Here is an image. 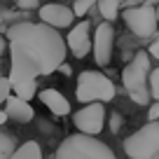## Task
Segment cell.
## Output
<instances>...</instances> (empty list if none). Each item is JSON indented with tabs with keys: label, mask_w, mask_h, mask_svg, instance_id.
<instances>
[{
	"label": "cell",
	"mask_w": 159,
	"mask_h": 159,
	"mask_svg": "<svg viewBox=\"0 0 159 159\" xmlns=\"http://www.w3.org/2000/svg\"><path fill=\"white\" fill-rule=\"evenodd\" d=\"M150 56H152V59H157V61H159V38L154 40L152 45H150Z\"/></svg>",
	"instance_id": "7402d4cb"
},
{
	"label": "cell",
	"mask_w": 159,
	"mask_h": 159,
	"mask_svg": "<svg viewBox=\"0 0 159 159\" xmlns=\"http://www.w3.org/2000/svg\"><path fill=\"white\" fill-rule=\"evenodd\" d=\"M124 152L131 159H159V119L131 134L124 140Z\"/></svg>",
	"instance_id": "277c9868"
},
{
	"label": "cell",
	"mask_w": 159,
	"mask_h": 159,
	"mask_svg": "<svg viewBox=\"0 0 159 159\" xmlns=\"http://www.w3.org/2000/svg\"><path fill=\"white\" fill-rule=\"evenodd\" d=\"M40 101L54 115H59V117H63V115L70 112V103L66 101V96L61 94V91H56V89H42L40 91Z\"/></svg>",
	"instance_id": "7c38bea8"
},
{
	"label": "cell",
	"mask_w": 159,
	"mask_h": 159,
	"mask_svg": "<svg viewBox=\"0 0 159 159\" xmlns=\"http://www.w3.org/2000/svg\"><path fill=\"white\" fill-rule=\"evenodd\" d=\"M7 119H10V115H7V112H5V108H0V126L5 124Z\"/></svg>",
	"instance_id": "cb8c5ba5"
},
{
	"label": "cell",
	"mask_w": 159,
	"mask_h": 159,
	"mask_svg": "<svg viewBox=\"0 0 159 159\" xmlns=\"http://www.w3.org/2000/svg\"><path fill=\"white\" fill-rule=\"evenodd\" d=\"M150 91H152V98L159 101V68L152 70V75H150Z\"/></svg>",
	"instance_id": "d6986e66"
},
{
	"label": "cell",
	"mask_w": 159,
	"mask_h": 159,
	"mask_svg": "<svg viewBox=\"0 0 159 159\" xmlns=\"http://www.w3.org/2000/svg\"><path fill=\"white\" fill-rule=\"evenodd\" d=\"M148 119H150V122H157V119H159V101L152 105V108H150V112H148Z\"/></svg>",
	"instance_id": "ffe728a7"
},
{
	"label": "cell",
	"mask_w": 159,
	"mask_h": 159,
	"mask_svg": "<svg viewBox=\"0 0 159 159\" xmlns=\"http://www.w3.org/2000/svg\"><path fill=\"white\" fill-rule=\"evenodd\" d=\"M98 0H75L73 2V12H75V16H84L87 12L91 10V7L96 5Z\"/></svg>",
	"instance_id": "e0dca14e"
},
{
	"label": "cell",
	"mask_w": 159,
	"mask_h": 159,
	"mask_svg": "<svg viewBox=\"0 0 159 159\" xmlns=\"http://www.w3.org/2000/svg\"><path fill=\"white\" fill-rule=\"evenodd\" d=\"M96 5H98L101 16H103L105 21H110V24L119 16V0H98Z\"/></svg>",
	"instance_id": "5bb4252c"
},
{
	"label": "cell",
	"mask_w": 159,
	"mask_h": 159,
	"mask_svg": "<svg viewBox=\"0 0 159 159\" xmlns=\"http://www.w3.org/2000/svg\"><path fill=\"white\" fill-rule=\"evenodd\" d=\"M10 159H42V150H40V145L35 140H28L21 148H16Z\"/></svg>",
	"instance_id": "4fadbf2b"
},
{
	"label": "cell",
	"mask_w": 159,
	"mask_h": 159,
	"mask_svg": "<svg viewBox=\"0 0 159 159\" xmlns=\"http://www.w3.org/2000/svg\"><path fill=\"white\" fill-rule=\"evenodd\" d=\"M16 5H19L21 10H33V7L38 5V0H16Z\"/></svg>",
	"instance_id": "44dd1931"
},
{
	"label": "cell",
	"mask_w": 159,
	"mask_h": 159,
	"mask_svg": "<svg viewBox=\"0 0 159 159\" xmlns=\"http://www.w3.org/2000/svg\"><path fill=\"white\" fill-rule=\"evenodd\" d=\"M40 19H42V24L52 26V28H68L75 19V12L66 5L49 2V5L40 7Z\"/></svg>",
	"instance_id": "30bf717a"
},
{
	"label": "cell",
	"mask_w": 159,
	"mask_h": 159,
	"mask_svg": "<svg viewBox=\"0 0 159 159\" xmlns=\"http://www.w3.org/2000/svg\"><path fill=\"white\" fill-rule=\"evenodd\" d=\"M75 126L80 129V134L87 136H98L103 131V122H105V110L101 103H87L82 110L73 115Z\"/></svg>",
	"instance_id": "52a82bcc"
},
{
	"label": "cell",
	"mask_w": 159,
	"mask_h": 159,
	"mask_svg": "<svg viewBox=\"0 0 159 159\" xmlns=\"http://www.w3.org/2000/svg\"><path fill=\"white\" fill-rule=\"evenodd\" d=\"M54 159H117V157L105 143L96 140V136L75 134L68 136L59 145Z\"/></svg>",
	"instance_id": "7a4b0ae2"
},
{
	"label": "cell",
	"mask_w": 159,
	"mask_h": 159,
	"mask_svg": "<svg viewBox=\"0 0 159 159\" xmlns=\"http://www.w3.org/2000/svg\"><path fill=\"white\" fill-rule=\"evenodd\" d=\"M12 89H14L12 80L10 77H0V105L7 103V98L12 96Z\"/></svg>",
	"instance_id": "ac0fdd59"
},
{
	"label": "cell",
	"mask_w": 159,
	"mask_h": 159,
	"mask_svg": "<svg viewBox=\"0 0 159 159\" xmlns=\"http://www.w3.org/2000/svg\"><path fill=\"white\" fill-rule=\"evenodd\" d=\"M80 103H101V101H112L115 98V84L110 77L94 70H84L77 77V91H75Z\"/></svg>",
	"instance_id": "5b68a950"
},
{
	"label": "cell",
	"mask_w": 159,
	"mask_h": 159,
	"mask_svg": "<svg viewBox=\"0 0 159 159\" xmlns=\"http://www.w3.org/2000/svg\"><path fill=\"white\" fill-rule=\"evenodd\" d=\"M112 42H115V30L112 24L105 21V24L96 26L94 33V59L98 66H108L112 59Z\"/></svg>",
	"instance_id": "ba28073f"
},
{
	"label": "cell",
	"mask_w": 159,
	"mask_h": 159,
	"mask_svg": "<svg viewBox=\"0 0 159 159\" xmlns=\"http://www.w3.org/2000/svg\"><path fill=\"white\" fill-rule=\"evenodd\" d=\"M150 54L148 52H138L134 59L129 61L124 70H122V82L129 96L140 105H148L152 91L148 89V77H150Z\"/></svg>",
	"instance_id": "3957f363"
},
{
	"label": "cell",
	"mask_w": 159,
	"mask_h": 159,
	"mask_svg": "<svg viewBox=\"0 0 159 159\" xmlns=\"http://www.w3.org/2000/svg\"><path fill=\"white\" fill-rule=\"evenodd\" d=\"M122 16H124V24L131 28V33H136L138 38H150L159 26L157 7H152V5L126 7V12Z\"/></svg>",
	"instance_id": "8992f818"
},
{
	"label": "cell",
	"mask_w": 159,
	"mask_h": 159,
	"mask_svg": "<svg viewBox=\"0 0 159 159\" xmlns=\"http://www.w3.org/2000/svg\"><path fill=\"white\" fill-rule=\"evenodd\" d=\"M126 2H129V5H131V7H138V5H140V2H143V0H126Z\"/></svg>",
	"instance_id": "4316f807"
},
{
	"label": "cell",
	"mask_w": 159,
	"mask_h": 159,
	"mask_svg": "<svg viewBox=\"0 0 159 159\" xmlns=\"http://www.w3.org/2000/svg\"><path fill=\"white\" fill-rule=\"evenodd\" d=\"M5 45H7V42H5V38L0 35V56H2V52H5Z\"/></svg>",
	"instance_id": "484cf974"
},
{
	"label": "cell",
	"mask_w": 159,
	"mask_h": 159,
	"mask_svg": "<svg viewBox=\"0 0 159 159\" xmlns=\"http://www.w3.org/2000/svg\"><path fill=\"white\" fill-rule=\"evenodd\" d=\"M5 112L10 115V119H14V122H21V124H26V122H30L33 119V108L28 105V101L19 98V96H10L5 103Z\"/></svg>",
	"instance_id": "8fae6325"
},
{
	"label": "cell",
	"mask_w": 159,
	"mask_h": 159,
	"mask_svg": "<svg viewBox=\"0 0 159 159\" xmlns=\"http://www.w3.org/2000/svg\"><path fill=\"white\" fill-rule=\"evenodd\" d=\"M91 24L89 21H80L77 26H73V30L68 33V40H66V45L70 47V52H73V56H77V59H84L87 54H89L91 49Z\"/></svg>",
	"instance_id": "9c48e42d"
},
{
	"label": "cell",
	"mask_w": 159,
	"mask_h": 159,
	"mask_svg": "<svg viewBox=\"0 0 159 159\" xmlns=\"http://www.w3.org/2000/svg\"><path fill=\"white\" fill-rule=\"evenodd\" d=\"M10 80L12 84L33 82L40 75H49L63 66L66 59V42L56 28L47 24L19 21L10 26Z\"/></svg>",
	"instance_id": "6da1fadb"
},
{
	"label": "cell",
	"mask_w": 159,
	"mask_h": 159,
	"mask_svg": "<svg viewBox=\"0 0 159 159\" xmlns=\"http://www.w3.org/2000/svg\"><path fill=\"white\" fill-rule=\"evenodd\" d=\"M157 19H159V5H157Z\"/></svg>",
	"instance_id": "83f0119b"
},
{
	"label": "cell",
	"mask_w": 159,
	"mask_h": 159,
	"mask_svg": "<svg viewBox=\"0 0 159 159\" xmlns=\"http://www.w3.org/2000/svg\"><path fill=\"white\" fill-rule=\"evenodd\" d=\"M59 70H61V73H63V75H70V73H73V70H70V66H66V63H63V66H61V68H59Z\"/></svg>",
	"instance_id": "d4e9b609"
},
{
	"label": "cell",
	"mask_w": 159,
	"mask_h": 159,
	"mask_svg": "<svg viewBox=\"0 0 159 159\" xmlns=\"http://www.w3.org/2000/svg\"><path fill=\"white\" fill-rule=\"evenodd\" d=\"M35 89H38V87H35V80H33V82H21V84L14 87L16 96H19V98H24V101L33 98V96H35Z\"/></svg>",
	"instance_id": "2e32d148"
},
{
	"label": "cell",
	"mask_w": 159,
	"mask_h": 159,
	"mask_svg": "<svg viewBox=\"0 0 159 159\" xmlns=\"http://www.w3.org/2000/svg\"><path fill=\"white\" fill-rule=\"evenodd\" d=\"M119 124H122V117H119V115H112V117H110V129L119 131Z\"/></svg>",
	"instance_id": "603a6c76"
},
{
	"label": "cell",
	"mask_w": 159,
	"mask_h": 159,
	"mask_svg": "<svg viewBox=\"0 0 159 159\" xmlns=\"http://www.w3.org/2000/svg\"><path fill=\"white\" fill-rule=\"evenodd\" d=\"M16 150V143L10 134H2L0 131V159H10Z\"/></svg>",
	"instance_id": "9a60e30c"
}]
</instances>
